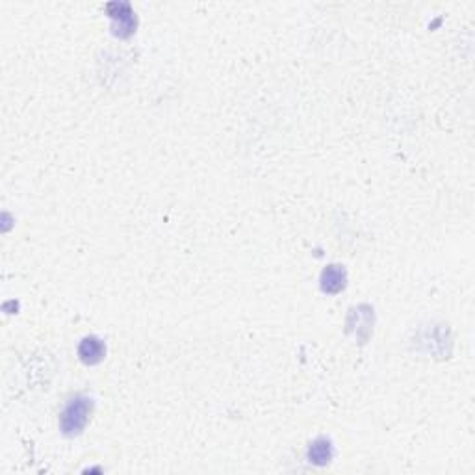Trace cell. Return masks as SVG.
<instances>
[{"label": "cell", "instance_id": "6da1fadb", "mask_svg": "<svg viewBox=\"0 0 475 475\" xmlns=\"http://www.w3.org/2000/svg\"><path fill=\"white\" fill-rule=\"evenodd\" d=\"M93 412V401L86 396H77L69 401L60 416V429L65 436H74L84 431L88 425L89 416Z\"/></svg>", "mask_w": 475, "mask_h": 475}, {"label": "cell", "instance_id": "7a4b0ae2", "mask_svg": "<svg viewBox=\"0 0 475 475\" xmlns=\"http://www.w3.org/2000/svg\"><path fill=\"white\" fill-rule=\"evenodd\" d=\"M104 355H106V347L100 340H98L97 336H88V338H84L80 341V346H78V356H80V360L84 364H88V366H95L98 362L103 360Z\"/></svg>", "mask_w": 475, "mask_h": 475}, {"label": "cell", "instance_id": "3957f363", "mask_svg": "<svg viewBox=\"0 0 475 475\" xmlns=\"http://www.w3.org/2000/svg\"><path fill=\"white\" fill-rule=\"evenodd\" d=\"M347 273L341 266H329L321 273V289L325 294H340L346 288Z\"/></svg>", "mask_w": 475, "mask_h": 475}, {"label": "cell", "instance_id": "277c9868", "mask_svg": "<svg viewBox=\"0 0 475 475\" xmlns=\"http://www.w3.org/2000/svg\"><path fill=\"white\" fill-rule=\"evenodd\" d=\"M117 10V13H112V19H115V21L119 22L117 26H115V34H117L119 37H129L132 32H134L136 28V19L134 15H132V11H130L129 4H112Z\"/></svg>", "mask_w": 475, "mask_h": 475}, {"label": "cell", "instance_id": "5b68a950", "mask_svg": "<svg viewBox=\"0 0 475 475\" xmlns=\"http://www.w3.org/2000/svg\"><path fill=\"white\" fill-rule=\"evenodd\" d=\"M310 462H314L318 466H325L327 462H331L332 459V445L327 438H318L314 444L310 445L308 450Z\"/></svg>", "mask_w": 475, "mask_h": 475}]
</instances>
